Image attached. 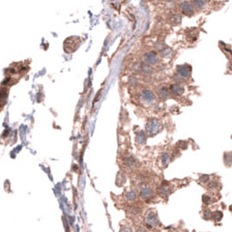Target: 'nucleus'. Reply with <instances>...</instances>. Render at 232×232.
I'll use <instances>...</instances> for the list:
<instances>
[{
	"label": "nucleus",
	"instance_id": "nucleus-1",
	"mask_svg": "<svg viewBox=\"0 0 232 232\" xmlns=\"http://www.w3.org/2000/svg\"><path fill=\"white\" fill-rule=\"evenodd\" d=\"M144 222L147 227L149 229H155L161 226L158 215L155 209H150L147 212L144 217Z\"/></svg>",
	"mask_w": 232,
	"mask_h": 232
},
{
	"label": "nucleus",
	"instance_id": "nucleus-2",
	"mask_svg": "<svg viewBox=\"0 0 232 232\" xmlns=\"http://www.w3.org/2000/svg\"><path fill=\"white\" fill-rule=\"evenodd\" d=\"M154 191L147 184H142L141 189H140V195L143 200H145L146 202H149L153 197H154Z\"/></svg>",
	"mask_w": 232,
	"mask_h": 232
},
{
	"label": "nucleus",
	"instance_id": "nucleus-3",
	"mask_svg": "<svg viewBox=\"0 0 232 232\" xmlns=\"http://www.w3.org/2000/svg\"><path fill=\"white\" fill-rule=\"evenodd\" d=\"M172 190H173V188L170 186V184L168 183H163L160 187L158 188V195L160 196H162L163 198H167L168 195H170L171 193H172Z\"/></svg>",
	"mask_w": 232,
	"mask_h": 232
},
{
	"label": "nucleus",
	"instance_id": "nucleus-4",
	"mask_svg": "<svg viewBox=\"0 0 232 232\" xmlns=\"http://www.w3.org/2000/svg\"><path fill=\"white\" fill-rule=\"evenodd\" d=\"M147 131L149 135H154L157 132L159 131V128H160V123L158 122V121L156 120H150L149 121L147 122L146 126Z\"/></svg>",
	"mask_w": 232,
	"mask_h": 232
},
{
	"label": "nucleus",
	"instance_id": "nucleus-5",
	"mask_svg": "<svg viewBox=\"0 0 232 232\" xmlns=\"http://www.w3.org/2000/svg\"><path fill=\"white\" fill-rule=\"evenodd\" d=\"M191 73V67L188 65H181L177 66V73L178 76L182 79L189 77V74Z\"/></svg>",
	"mask_w": 232,
	"mask_h": 232
},
{
	"label": "nucleus",
	"instance_id": "nucleus-6",
	"mask_svg": "<svg viewBox=\"0 0 232 232\" xmlns=\"http://www.w3.org/2000/svg\"><path fill=\"white\" fill-rule=\"evenodd\" d=\"M144 59H145V61H146V63L147 65H155L158 62L157 54L155 52H153V51L145 53Z\"/></svg>",
	"mask_w": 232,
	"mask_h": 232
},
{
	"label": "nucleus",
	"instance_id": "nucleus-7",
	"mask_svg": "<svg viewBox=\"0 0 232 232\" xmlns=\"http://www.w3.org/2000/svg\"><path fill=\"white\" fill-rule=\"evenodd\" d=\"M142 98L144 101L150 103V102H152L155 100V95L153 94V92L150 91V90L144 89L142 92Z\"/></svg>",
	"mask_w": 232,
	"mask_h": 232
},
{
	"label": "nucleus",
	"instance_id": "nucleus-8",
	"mask_svg": "<svg viewBox=\"0 0 232 232\" xmlns=\"http://www.w3.org/2000/svg\"><path fill=\"white\" fill-rule=\"evenodd\" d=\"M181 9L185 13L186 15H192L194 13V7L191 4H189L188 2H183L181 4Z\"/></svg>",
	"mask_w": 232,
	"mask_h": 232
},
{
	"label": "nucleus",
	"instance_id": "nucleus-9",
	"mask_svg": "<svg viewBox=\"0 0 232 232\" xmlns=\"http://www.w3.org/2000/svg\"><path fill=\"white\" fill-rule=\"evenodd\" d=\"M169 91H170L172 94L174 95H180L183 92V88L182 87V85L180 84H173L170 85L169 87Z\"/></svg>",
	"mask_w": 232,
	"mask_h": 232
},
{
	"label": "nucleus",
	"instance_id": "nucleus-10",
	"mask_svg": "<svg viewBox=\"0 0 232 232\" xmlns=\"http://www.w3.org/2000/svg\"><path fill=\"white\" fill-rule=\"evenodd\" d=\"M159 97L161 98L162 100H167L168 98L169 97V90L166 88V87H162L159 90Z\"/></svg>",
	"mask_w": 232,
	"mask_h": 232
},
{
	"label": "nucleus",
	"instance_id": "nucleus-11",
	"mask_svg": "<svg viewBox=\"0 0 232 232\" xmlns=\"http://www.w3.org/2000/svg\"><path fill=\"white\" fill-rule=\"evenodd\" d=\"M223 216H224V214H223V212L220 211V210H216V211L212 212L211 214V219L214 221V222H220L222 218H223Z\"/></svg>",
	"mask_w": 232,
	"mask_h": 232
},
{
	"label": "nucleus",
	"instance_id": "nucleus-12",
	"mask_svg": "<svg viewBox=\"0 0 232 232\" xmlns=\"http://www.w3.org/2000/svg\"><path fill=\"white\" fill-rule=\"evenodd\" d=\"M181 16L179 14H172L168 18V22L173 24H178L181 22Z\"/></svg>",
	"mask_w": 232,
	"mask_h": 232
},
{
	"label": "nucleus",
	"instance_id": "nucleus-13",
	"mask_svg": "<svg viewBox=\"0 0 232 232\" xmlns=\"http://www.w3.org/2000/svg\"><path fill=\"white\" fill-rule=\"evenodd\" d=\"M146 134L143 132V131H141L140 133L137 134V136H136V140H137V142H138L140 144H143V143H145L146 142Z\"/></svg>",
	"mask_w": 232,
	"mask_h": 232
},
{
	"label": "nucleus",
	"instance_id": "nucleus-14",
	"mask_svg": "<svg viewBox=\"0 0 232 232\" xmlns=\"http://www.w3.org/2000/svg\"><path fill=\"white\" fill-rule=\"evenodd\" d=\"M141 72L144 74H150L152 73V68L147 64H142L140 67Z\"/></svg>",
	"mask_w": 232,
	"mask_h": 232
},
{
	"label": "nucleus",
	"instance_id": "nucleus-15",
	"mask_svg": "<svg viewBox=\"0 0 232 232\" xmlns=\"http://www.w3.org/2000/svg\"><path fill=\"white\" fill-rule=\"evenodd\" d=\"M172 50L169 49L168 47H166V48H163L162 51H161V54H162V56L165 58H169L172 55Z\"/></svg>",
	"mask_w": 232,
	"mask_h": 232
},
{
	"label": "nucleus",
	"instance_id": "nucleus-16",
	"mask_svg": "<svg viewBox=\"0 0 232 232\" xmlns=\"http://www.w3.org/2000/svg\"><path fill=\"white\" fill-rule=\"evenodd\" d=\"M170 162V155L168 153H163L162 155V162L164 166H167L168 163Z\"/></svg>",
	"mask_w": 232,
	"mask_h": 232
},
{
	"label": "nucleus",
	"instance_id": "nucleus-17",
	"mask_svg": "<svg viewBox=\"0 0 232 232\" xmlns=\"http://www.w3.org/2000/svg\"><path fill=\"white\" fill-rule=\"evenodd\" d=\"M141 211H142V209L139 206H132L130 208V210H129V212L133 216H137L141 213Z\"/></svg>",
	"mask_w": 232,
	"mask_h": 232
},
{
	"label": "nucleus",
	"instance_id": "nucleus-18",
	"mask_svg": "<svg viewBox=\"0 0 232 232\" xmlns=\"http://www.w3.org/2000/svg\"><path fill=\"white\" fill-rule=\"evenodd\" d=\"M218 186H219V183H218L217 181H211L210 183H209L208 188H209V189L214 190V189H217V188H218Z\"/></svg>",
	"mask_w": 232,
	"mask_h": 232
},
{
	"label": "nucleus",
	"instance_id": "nucleus-19",
	"mask_svg": "<svg viewBox=\"0 0 232 232\" xmlns=\"http://www.w3.org/2000/svg\"><path fill=\"white\" fill-rule=\"evenodd\" d=\"M193 4H194L195 7L202 8V7H204V5H205L206 2L205 1H201V0H195V1H193Z\"/></svg>",
	"mask_w": 232,
	"mask_h": 232
},
{
	"label": "nucleus",
	"instance_id": "nucleus-20",
	"mask_svg": "<svg viewBox=\"0 0 232 232\" xmlns=\"http://www.w3.org/2000/svg\"><path fill=\"white\" fill-rule=\"evenodd\" d=\"M224 162L226 164H230L232 163V154L231 153H227L224 155Z\"/></svg>",
	"mask_w": 232,
	"mask_h": 232
},
{
	"label": "nucleus",
	"instance_id": "nucleus-21",
	"mask_svg": "<svg viewBox=\"0 0 232 232\" xmlns=\"http://www.w3.org/2000/svg\"><path fill=\"white\" fill-rule=\"evenodd\" d=\"M211 214H212V212L210 211L209 209H205L204 210V218L205 220L211 219Z\"/></svg>",
	"mask_w": 232,
	"mask_h": 232
},
{
	"label": "nucleus",
	"instance_id": "nucleus-22",
	"mask_svg": "<svg viewBox=\"0 0 232 232\" xmlns=\"http://www.w3.org/2000/svg\"><path fill=\"white\" fill-rule=\"evenodd\" d=\"M126 198L128 200H130V201H133L136 198V193L134 191H130L128 192L127 194H126Z\"/></svg>",
	"mask_w": 232,
	"mask_h": 232
},
{
	"label": "nucleus",
	"instance_id": "nucleus-23",
	"mask_svg": "<svg viewBox=\"0 0 232 232\" xmlns=\"http://www.w3.org/2000/svg\"><path fill=\"white\" fill-rule=\"evenodd\" d=\"M203 202H204V204L208 205V204H209L211 203V197L208 195H204V196H203Z\"/></svg>",
	"mask_w": 232,
	"mask_h": 232
},
{
	"label": "nucleus",
	"instance_id": "nucleus-24",
	"mask_svg": "<svg viewBox=\"0 0 232 232\" xmlns=\"http://www.w3.org/2000/svg\"><path fill=\"white\" fill-rule=\"evenodd\" d=\"M209 175H203L201 177H200V179L199 181L201 182L202 183H207L209 181Z\"/></svg>",
	"mask_w": 232,
	"mask_h": 232
},
{
	"label": "nucleus",
	"instance_id": "nucleus-25",
	"mask_svg": "<svg viewBox=\"0 0 232 232\" xmlns=\"http://www.w3.org/2000/svg\"><path fill=\"white\" fill-rule=\"evenodd\" d=\"M177 146L180 147L181 148H187L188 147V143L186 142H183V141H180L179 142L177 143Z\"/></svg>",
	"mask_w": 232,
	"mask_h": 232
},
{
	"label": "nucleus",
	"instance_id": "nucleus-26",
	"mask_svg": "<svg viewBox=\"0 0 232 232\" xmlns=\"http://www.w3.org/2000/svg\"><path fill=\"white\" fill-rule=\"evenodd\" d=\"M121 232H133V230H132V229L128 228V227H125V228L122 229Z\"/></svg>",
	"mask_w": 232,
	"mask_h": 232
},
{
	"label": "nucleus",
	"instance_id": "nucleus-27",
	"mask_svg": "<svg viewBox=\"0 0 232 232\" xmlns=\"http://www.w3.org/2000/svg\"><path fill=\"white\" fill-rule=\"evenodd\" d=\"M136 232H148V230H147V229L142 228V227H141V228H139L138 229H137V231Z\"/></svg>",
	"mask_w": 232,
	"mask_h": 232
}]
</instances>
